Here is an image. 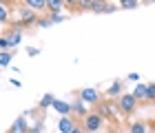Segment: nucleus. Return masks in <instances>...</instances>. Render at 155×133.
Returning <instances> with one entry per match:
<instances>
[{
    "instance_id": "obj_1",
    "label": "nucleus",
    "mask_w": 155,
    "mask_h": 133,
    "mask_svg": "<svg viewBox=\"0 0 155 133\" xmlns=\"http://www.w3.org/2000/svg\"><path fill=\"white\" fill-rule=\"evenodd\" d=\"M137 104L140 102L133 93H122L117 98V109H120V113H124V115H133L135 109H137Z\"/></svg>"
},
{
    "instance_id": "obj_2",
    "label": "nucleus",
    "mask_w": 155,
    "mask_h": 133,
    "mask_svg": "<svg viewBox=\"0 0 155 133\" xmlns=\"http://www.w3.org/2000/svg\"><path fill=\"white\" fill-rule=\"evenodd\" d=\"M102 127H104V118L97 113V111H95V113H87L82 118V129L87 133H97Z\"/></svg>"
},
{
    "instance_id": "obj_3",
    "label": "nucleus",
    "mask_w": 155,
    "mask_h": 133,
    "mask_svg": "<svg viewBox=\"0 0 155 133\" xmlns=\"http://www.w3.org/2000/svg\"><path fill=\"white\" fill-rule=\"evenodd\" d=\"M80 100H82L84 104L97 107V104L102 102V93H100L95 87H84V89H80Z\"/></svg>"
},
{
    "instance_id": "obj_4",
    "label": "nucleus",
    "mask_w": 155,
    "mask_h": 133,
    "mask_svg": "<svg viewBox=\"0 0 155 133\" xmlns=\"http://www.w3.org/2000/svg\"><path fill=\"white\" fill-rule=\"evenodd\" d=\"M117 102H100L97 104V113H100L104 120H115L117 118Z\"/></svg>"
},
{
    "instance_id": "obj_5",
    "label": "nucleus",
    "mask_w": 155,
    "mask_h": 133,
    "mask_svg": "<svg viewBox=\"0 0 155 133\" xmlns=\"http://www.w3.org/2000/svg\"><path fill=\"white\" fill-rule=\"evenodd\" d=\"M33 22H38V13L29 9V7H25V9H20V16H18V25L22 27V25H33Z\"/></svg>"
},
{
    "instance_id": "obj_6",
    "label": "nucleus",
    "mask_w": 155,
    "mask_h": 133,
    "mask_svg": "<svg viewBox=\"0 0 155 133\" xmlns=\"http://www.w3.org/2000/svg\"><path fill=\"white\" fill-rule=\"evenodd\" d=\"M124 93V85H122V80H115L113 85H111L107 89V95H109V100H117L120 95Z\"/></svg>"
},
{
    "instance_id": "obj_7",
    "label": "nucleus",
    "mask_w": 155,
    "mask_h": 133,
    "mask_svg": "<svg viewBox=\"0 0 155 133\" xmlns=\"http://www.w3.org/2000/svg\"><path fill=\"white\" fill-rule=\"evenodd\" d=\"M58 129H60V133H71L75 129V120L71 115H62L60 122H58Z\"/></svg>"
},
{
    "instance_id": "obj_8",
    "label": "nucleus",
    "mask_w": 155,
    "mask_h": 133,
    "mask_svg": "<svg viewBox=\"0 0 155 133\" xmlns=\"http://www.w3.org/2000/svg\"><path fill=\"white\" fill-rule=\"evenodd\" d=\"M9 133H29V122H27V118H18V120L11 124Z\"/></svg>"
},
{
    "instance_id": "obj_9",
    "label": "nucleus",
    "mask_w": 155,
    "mask_h": 133,
    "mask_svg": "<svg viewBox=\"0 0 155 133\" xmlns=\"http://www.w3.org/2000/svg\"><path fill=\"white\" fill-rule=\"evenodd\" d=\"M129 133H149V124L144 120H133L129 124Z\"/></svg>"
},
{
    "instance_id": "obj_10",
    "label": "nucleus",
    "mask_w": 155,
    "mask_h": 133,
    "mask_svg": "<svg viewBox=\"0 0 155 133\" xmlns=\"http://www.w3.org/2000/svg\"><path fill=\"white\" fill-rule=\"evenodd\" d=\"M71 113H73V115H78V118H84V115H87V104H84L82 100L71 102Z\"/></svg>"
},
{
    "instance_id": "obj_11",
    "label": "nucleus",
    "mask_w": 155,
    "mask_h": 133,
    "mask_svg": "<svg viewBox=\"0 0 155 133\" xmlns=\"http://www.w3.org/2000/svg\"><path fill=\"white\" fill-rule=\"evenodd\" d=\"M53 109L58 111V113H62V115H69V113H71V102L55 100V102H53Z\"/></svg>"
},
{
    "instance_id": "obj_12",
    "label": "nucleus",
    "mask_w": 155,
    "mask_h": 133,
    "mask_svg": "<svg viewBox=\"0 0 155 133\" xmlns=\"http://www.w3.org/2000/svg\"><path fill=\"white\" fill-rule=\"evenodd\" d=\"M22 2L33 11H45L47 9V0H22Z\"/></svg>"
},
{
    "instance_id": "obj_13",
    "label": "nucleus",
    "mask_w": 155,
    "mask_h": 133,
    "mask_svg": "<svg viewBox=\"0 0 155 133\" xmlns=\"http://www.w3.org/2000/svg\"><path fill=\"white\" fill-rule=\"evenodd\" d=\"M107 9H109L107 0H93V5H91V13H107Z\"/></svg>"
},
{
    "instance_id": "obj_14",
    "label": "nucleus",
    "mask_w": 155,
    "mask_h": 133,
    "mask_svg": "<svg viewBox=\"0 0 155 133\" xmlns=\"http://www.w3.org/2000/svg\"><path fill=\"white\" fill-rule=\"evenodd\" d=\"M146 89H149V85H144V82H140V85H135V89H133V95L137 98V102L146 100Z\"/></svg>"
},
{
    "instance_id": "obj_15",
    "label": "nucleus",
    "mask_w": 155,
    "mask_h": 133,
    "mask_svg": "<svg viewBox=\"0 0 155 133\" xmlns=\"http://www.w3.org/2000/svg\"><path fill=\"white\" fill-rule=\"evenodd\" d=\"M62 7H64V0H47V9L51 13H58Z\"/></svg>"
},
{
    "instance_id": "obj_16",
    "label": "nucleus",
    "mask_w": 155,
    "mask_h": 133,
    "mask_svg": "<svg viewBox=\"0 0 155 133\" xmlns=\"http://www.w3.org/2000/svg\"><path fill=\"white\" fill-rule=\"evenodd\" d=\"M11 58H13L11 51H0V67H9L11 65Z\"/></svg>"
},
{
    "instance_id": "obj_17",
    "label": "nucleus",
    "mask_w": 155,
    "mask_h": 133,
    "mask_svg": "<svg viewBox=\"0 0 155 133\" xmlns=\"http://www.w3.org/2000/svg\"><path fill=\"white\" fill-rule=\"evenodd\" d=\"M9 40H11V47L20 45V40H22V31H18V29H11V33H9Z\"/></svg>"
},
{
    "instance_id": "obj_18",
    "label": "nucleus",
    "mask_w": 155,
    "mask_h": 133,
    "mask_svg": "<svg viewBox=\"0 0 155 133\" xmlns=\"http://www.w3.org/2000/svg\"><path fill=\"white\" fill-rule=\"evenodd\" d=\"M53 102H55V98L51 93H47V95H42V100H40V107L42 109H47V107H53Z\"/></svg>"
},
{
    "instance_id": "obj_19",
    "label": "nucleus",
    "mask_w": 155,
    "mask_h": 133,
    "mask_svg": "<svg viewBox=\"0 0 155 133\" xmlns=\"http://www.w3.org/2000/svg\"><path fill=\"white\" fill-rule=\"evenodd\" d=\"M9 20V5L0 2V22H7Z\"/></svg>"
},
{
    "instance_id": "obj_20",
    "label": "nucleus",
    "mask_w": 155,
    "mask_h": 133,
    "mask_svg": "<svg viewBox=\"0 0 155 133\" xmlns=\"http://www.w3.org/2000/svg\"><path fill=\"white\" fill-rule=\"evenodd\" d=\"M91 5H93V0H78L75 9H80V11H91Z\"/></svg>"
},
{
    "instance_id": "obj_21",
    "label": "nucleus",
    "mask_w": 155,
    "mask_h": 133,
    "mask_svg": "<svg viewBox=\"0 0 155 133\" xmlns=\"http://www.w3.org/2000/svg\"><path fill=\"white\" fill-rule=\"evenodd\" d=\"M144 102H155V82H151L149 89H146V100Z\"/></svg>"
},
{
    "instance_id": "obj_22",
    "label": "nucleus",
    "mask_w": 155,
    "mask_h": 133,
    "mask_svg": "<svg viewBox=\"0 0 155 133\" xmlns=\"http://www.w3.org/2000/svg\"><path fill=\"white\" fill-rule=\"evenodd\" d=\"M140 2L137 0H120V7H122V9H135Z\"/></svg>"
},
{
    "instance_id": "obj_23",
    "label": "nucleus",
    "mask_w": 155,
    "mask_h": 133,
    "mask_svg": "<svg viewBox=\"0 0 155 133\" xmlns=\"http://www.w3.org/2000/svg\"><path fill=\"white\" fill-rule=\"evenodd\" d=\"M0 49H2V51L11 49V40H9V36H0Z\"/></svg>"
},
{
    "instance_id": "obj_24",
    "label": "nucleus",
    "mask_w": 155,
    "mask_h": 133,
    "mask_svg": "<svg viewBox=\"0 0 155 133\" xmlns=\"http://www.w3.org/2000/svg\"><path fill=\"white\" fill-rule=\"evenodd\" d=\"M49 18H51V22H64V16H58V13H51V16H49Z\"/></svg>"
},
{
    "instance_id": "obj_25",
    "label": "nucleus",
    "mask_w": 155,
    "mask_h": 133,
    "mask_svg": "<svg viewBox=\"0 0 155 133\" xmlns=\"http://www.w3.org/2000/svg\"><path fill=\"white\" fill-rule=\"evenodd\" d=\"M38 25L40 27H49V25H53V22H51V18H38Z\"/></svg>"
},
{
    "instance_id": "obj_26",
    "label": "nucleus",
    "mask_w": 155,
    "mask_h": 133,
    "mask_svg": "<svg viewBox=\"0 0 155 133\" xmlns=\"http://www.w3.org/2000/svg\"><path fill=\"white\" fill-rule=\"evenodd\" d=\"M126 78H129L131 82H137V80H140V75H137V73H129V75H126Z\"/></svg>"
},
{
    "instance_id": "obj_27",
    "label": "nucleus",
    "mask_w": 155,
    "mask_h": 133,
    "mask_svg": "<svg viewBox=\"0 0 155 133\" xmlns=\"http://www.w3.org/2000/svg\"><path fill=\"white\" fill-rule=\"evenodd\" d=\"M71 133H87V131H84V129H82V124H75V129H73Z\"/></svg>"
},
{
    "instance_id": "obj_28",
    "label": "nucleus",
    "mask_w": 155,
    "mask_h": 133,
    "mask_svg": "<svg viewBox=\"0 0 155 133\" xmlns=\"http://www.w3.org/2000/svg\"><path fill=\"white\" fill-rule=\"evenodd\" d=\"M64 5H67V7H75L78 0H64Z\"/></svg>"
},
{
    "instance_id": "obj_29",
    "label": "nucleus",
    "mask_w": 155,
    "mask_h": 133,
    "mask_svg": "<svg viewBox=\"0 0 155 133\" xmlns=\"http://www.w3.org/2000/svg\"><path fill=\"white\" fill-rule=\"evenodd\" d=\"M149 131H151V133H155V122H151V124H149Z\"/></svg>"
},
{
    "instance_id": "obj_30",
    "label": "nucleus",
    "mask_w": 155,
    "mask_h": 133,
    "mask_svg": "<svg viewBox=\"0 0 155 133\" xmlns=\"http://www.w3.org/2000/svg\"><path fill=\"white\" fill-rule=\"evenodd\" d=\"M107 133H117V131H113V129H111V131H107Z\"/></svg>"
},
{
    "instance_id": "obj_31",
    "label": "nucleus",
    "mask_w": 155,
    "mask_h": 133,
    "mask_svg": "<svg viewBox=\"0 0 155 133\" xmlns=\"http://www.w3.org/2000/svg\"><path fill=\"white\" fill-rule=\"evenodd\" d=\"M0 2H5V5H7V2H9V0H0Z\"/></svg>"
},
{
    "instance_id": "obj_32",
    "label": "nucleus",
    "mask_w": 155,
    "mask_h": 133,
    "mask_svg": "<svg viewBox=\"0 0 155 133\" xmlns=\"http://www.w3.org/2000/svg\"><path fill=\"white\" fill-rule=\"evenodd\" d=\"M149 2H155V0H149Z\"/></svg>"
},
{
    "instance_id": "obj_33",
    "label": "nucleus",
    "mask_w": 155,
    "mask_h": 133,
    "mask_svg": "<svg viewBox=\"0 0 155 133\" xmlns=\"http://www.w3.org/2000/svg\"><path fill=\"white\" fill-rule=\"evenodd\" d=\"M149 133H151V131H149Z\"/></svg>"
}]
</instances>
